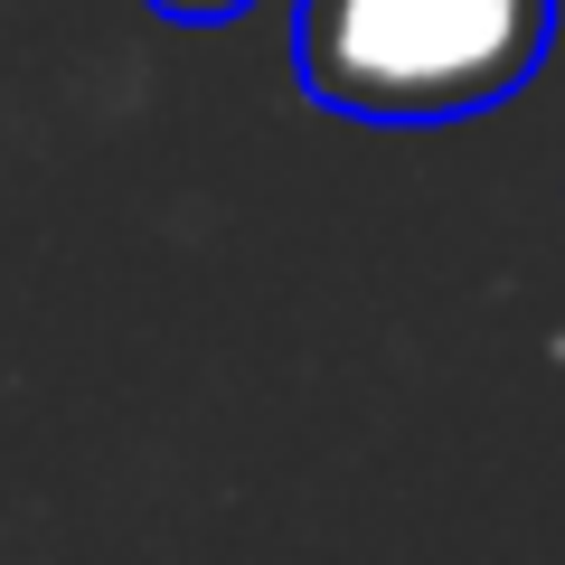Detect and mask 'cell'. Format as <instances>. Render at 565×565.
<instances>
[{
  "label": "cell",
  "mask_w": 565,
  "mask_h": 565,
  "mask_svg": "<svg viewBox=\"0 0 565 565\" xmlns=\"http://www.w3.org/2000/svg\"><path fill=\"white\" fill-rule=\"evenodd\" d=\"M546 29L556 0H292V76L340 122L424 132L509 104Z\"/></svg>",
  "instance_id": "6da1fadb"
},
{
  "label": "cell",
  "mask_w": 565,
  "mask_h": 565,
  "mask_svg": "<svg viewBox=\"0 0 565 565\" xmlns=\"http://www.w3.org/2000/svg\"><path fill=\"white\" fill-rule=\"evenodd\" d=\"M141 10H161L170 29H226V20H245L255 0H141Z\"/></svg>",
  "instance_id": "7a4b0ae2"
}]
</instances>
